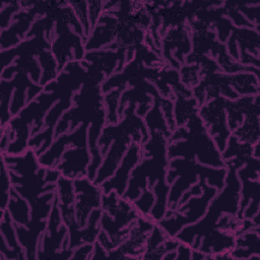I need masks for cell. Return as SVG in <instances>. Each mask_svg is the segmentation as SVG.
I'll return each mask as SVG.
<instances>
[{"label":"cell","instance_id":"1","mask_svg":"<svg viewBox=\"0 0 260 260\" xmlns=\"http://www.w3.org/2000/svg\"><path fill=\"white\" fill-rule=\"evenodd\" d=\"M10 194L12 195L11 196V201L15 203L16 206L8 203L9 205L7 206V208L10 210V213L12 215V218L13 220H15L16 222L18 223H21V224H27L28 222V208L25 204L24 201L18 199V196L17 194L15 193V190H11Z\"/></svg>","mask_w":260,"mask_h":260}]
</instances>
